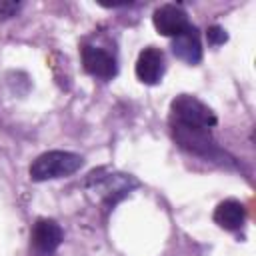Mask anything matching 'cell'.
Returning a JSON list of instances; mask_svg holds the SVG:
<instances>
[{"mask_svg":"<svg viewBox=\"0 0 256 256\" xmlns=\"http://www.w3.org/2000/svg\"><path fill=\"white\" fill-rule=\"evenodd\" d=\"M82 156L66 150H50L40 154L32 164H30V178L34 182H44V180H54L62 176L74 174L82 166Z\"/></svg>","mask_w":256,"mask_h":256,"instance_id":"cell-1","label":"cell"},{"mask_svg":"<svg viewBox=\"0 0 256 256\" xmlns=\"http://www.w3.org/2000/svg\"><path fill=\"white\" fill-rule=\"evenodd\" d=\"M170 130H172V138L176 140V144L190 154L208 156V158H214L216 154H220L208 128L182 124V122H170Z\"/></svg>","mask_w":256,"mask_h":256,"instance_id":"cell-2","label":"cell"},{"mask_svg":"<svg viewBox=\"0 0 256 256\" xmlns=\"http://www.w3.org/2000/svg\"><path fill=\"white\" fill-rule=\"evenodd\" d=\"M170 122H182L202 128H214L216 126V114L198 98L190 94H180L170 104Z\"/></svg>","mask_w":256,"mask_h":256,"instance_id":"cell-3","label":"cell"},{"mask_svg":"<svg viewBox=\"0 0 256 256\" xmlns=\"http://www.w3.org/2000/svg\"><path fill=\"white\" fill-rule=\"evenodd\" d=\"M62 242V228L50 218H38L30 232V252L34 256H52Z\"/></svg>","mask_w":256,"mask_h":256,"instance_id":"cell-4","label":"cell"},{"mask_svg":"<svg viewBox=\"0 0 256 256\" xmlns=\"http://www.w3.org/2000/svg\"><path fill=\"white\" fill-rule=\"evenodd\" d=\"M82 64L90 76L100 78V80H110L118 72V64H116L114 54H110L104 48L92 46V44L82 46Z\"/></svg>","mask_w":256,"mask_h":256,"instance_id":"cell-5","label":"cell"},{"mask_svg":"<svg viewBox=\"0 0 256 256\" xmlns=\"http://www.w3.org/2000/svg\"><path fill=\"white\" fill-rule=\"evenodd\" d=\"M152 22H154V28L162 36H170V38L182 34L190 26L188 14L176 4H162L160 8H156Z\"/></svg>","mask_w":256,"mask_h":256,"instance_id":"cell-6","label":"cell"},{"mask_svg":"<svg viewBox=\"0 0 256 256\" xmlns=\"http://www.w3.org/2000/svg\"><path fill=\"white\" fill-rule=\"evenodd\" d=\"M136 78L144 84H158L164 76V54L156 46H148L138 54Z\"/></svg>","mask_w":256,"mask_h":256,"instance_id":"cell-7","label":"cell"},{"mask_svg":"<svg viewBox=\"0 0 256 256\" xmlns=\"http://www.w3.org/2000/svg\"><path fill=\"white\" fill-rule=\"evenodd\" d=\"M172 52L178 60L186 64H198L202 60V44L198 30L194 26H188L182 34L172 38Z\"/></svg>","mask_w":256,"mask_h":256,"instance_id":"cell-8","label":"cell"},{"mask_svg":"<svg viewBox=\"0 0 256 256\" xmlns=\"http://www.w3.org/2000/svg\"><path fill=\"white\" fill-rule=\"evenodd\" d=\"M246 220V208L238 200H224L214 210V222L224 230H240Z\"/></svg>","mask_w":256,"mask_h":256,"instance_id":"cell-9","label":"cell"},{"mask_svg":"<svg viewBox=\"0 0 256 256\" xmlns=\"http://www.w3.org/2000/svg\"><path fill=\"white\" fill-rule=\"evenodd\" d=\"M206 38H208V42H210L212 46H220V44H224V42L228 40V34H226L224 28H220V26H210L208 32H206Z\"/></svg>","mask_w":256,"mask_h":256,"instance_id":"cell-10","label":"cell"},{"mask_svg":"<svg viewBox=\"0 0 256 256\" xmlns=\"http://www.w3.org/2000/svg\"><path fill=\"white\" fill-rule=\"evenodd\" d=\"M20 4H14V2H0V18H10L18 12Z\"/></svg>","mask_w":256,"mask_h":256,"instance_id":"cell-11","label":"cell"}]
</instances>
